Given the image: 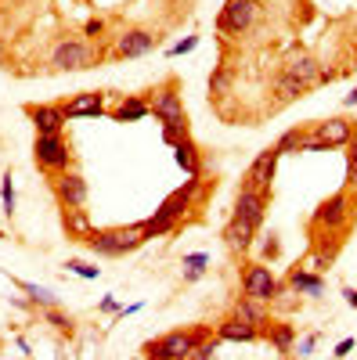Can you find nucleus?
I'll return each instance as SVG.
<instances>
[{"instance_id":"1","label":"nucleus","mask_w":357,"mask_h":360,"mask_svg":"<svg viewBox=\"0 0 357 360\" xmlns=\"http://www.w3.org/2000/svg\"><path fill=\"white\" fill-rule=\"evenodd\" d=\"M206 339H213V332L206 324H199V328H173V332H166L159 339H148L141 346V353H144V360H184Z\"/></svg>"},{"instance_id":"2","label":"nucleus","mask_w":357,"mask_h":360,"mask_svg":"<svg viewBox=\"0 0 357 360\" xmlns=\"http://www.w3.org/2000/svg\"><path fill=\"white\" fill-rule=\"evenodd\" d=\"M83 245L98 256L115 259V256H127V252L141 249L144 234H141V224H134V227H91L83 234Z\"/></svg>"},{"instance_id":"3","label":"nucleus","mask_w":357,"mask_h":360,"mask_svg":"<svg viewBox=\"0 0 357 360\" xmlns=\"http://www.w3.org/2000/svg\"><path fill=\"white\" fill-rule=\"evenodd\" d=\"M101 47H94L91 40H76V37H65L51 47V69L58 72H80V69H94L101 62Z\"/></svg>"},{"instance_id":"4","label":"nucleus","mask_w":357,"mask_h":360,"mask_svg":"<svg viewBox=\"0 0 357 360\" xmlns=\"http://www.w3.org/2000/svg\"><path fill=\"white\" fill-rule=\"evenodd\" d=\"M148 108L159 119L163 127H188V115H184V98H181V83L173 76L163 79L156 90H148Z\"/></svg>"},{"instance_id":"5","label":"nucleus","mask_w":357,"mask_h":360,"mask_svg":"<svg viewBox=\"0 0 357 360\" xmlns=\"http://www.w3.org/2000/svg\"><path fill=\"white\" fill-rule=\"evenodd\" d=\"M343 144H353V123L346 115H332L325 123H314L303 152H332V148H343Z\"/></svg>"},{"instance_id":"6","label":"nucleus","mask_w":357,"mask_h":360,"mask_svg":"<svg viewBox=\"0 0 357 360\" xmlns=\"http://www.w3.org/2000/svg\"><path fill=\"white\" fill-rule=\"evenodd\" d=\"M282 288H285V281H278L267 263H249L242 270V295L256 299V303H275Z\"/></svg>"},{"instance_id":"7","label":"nucleus","mask_w":357,"mask_h":360,"mask_svg":"<svg viewBox=\"0 0 357 360\" xmlns=\"http://www.w3.org/2000/svg\"><path fill=\"white\" fill-rule=\"evenodd\" d=\"M33 159L40 169L47 173H69V162H73V148L62 134H54V137H37L33 141Z\"/></svg>"},{"instance_id":"8","label":"nucleus","mask_w":357,"mask_h":360,"mask_svg":"<svg viewBox=\"0 0 357 360\" xmlns=\"http://www.w3.org/2000/svg\"><path fill=\"white\" fill-rule=\"evenodd\" d=\"M278 159H282L278 144L263 148V152H260V155L253 159V166L246 169V176H242V188H253V191H271V180H275Z\"/></svg>"},{"instance_id":"9","label":"nucleus","mask_w":357,"mask_h":360,"mask_svg":"<svg viewBox=\"0 0 357 360\" xmlns=\"http://www.w3.org/2000/svg\"><path fill=\"white\" fill-rule=\"evenodd\" d=\"M256 8H260V0H224L217 29L220 33H246L256 18Z\"/></svg>"},{"instance_id":"10","label":"nucleus","mask_w":357,"mask_h":360,"mask_svg":"<svg viewBox=\"0 0 357 360\" xmlns=\"http://www.w3.org/2000/svg\"><path fill=\"white\" fill-rule=\"evenodd\" d=\"M156 44H159V33H152V29H127V33L115 40V47L108 51V58L112 62H127V58L148 54Z\"/></svg>"},{"instance_id":"11","label":"nucleus","mask_w":357,"mask_h":360,"mask_svg":"<svg viewBox=\"0 0 357 360\" xmlns=\"http://www.w3.org/2000/svg\"><path fill=\"white\" fill-rule=\"evenodd\" d=\"M87 195H91V188H87V180L80 173H58L54 176V198L62 209H83L87 205Z\"/></svg>"},{"instance_id":"12","label":"nucleus","mask_w":357,"mask_h":360,"mask_svg":"<svg viewBox=\"0 0 357 360\" xmlns=\"http://www.w3.org/2000/svg\"><path fill=\"white\" fill-rule=\"evenodd\" d=\"M29 119H33V127H37V137H54V134H62L65 130V108H62V101L58 105H25L22 108Z\"/></svg>"},{"instance_id":"13","label":"nucleus","mask_w":357,"mask_h":360,"mask_svg":"<svg viewBox=\"0 0 357 360\" xmlns=\"http://www.w3.org/2000/svg\"><path fill=\"white\" fill-rule=\"evenodd\" d=\"M267 202H271V191H253V188H242V191H238V198H234V213H231V217L246 220V224H253V227L260 231L263 213H267Z\"/></svg>"},{"instance_id":"14","label":"nucleus","mask_w":357,"mask_h":360,"mask_svg":"<svg viewBox=\"0 0 357 360\" xmlns=\"http://www.w3.org/2000/svg\"><path fill=\"white\" fill-rule=\"evenodd\" d=\"M314 224L318 227H329V231H343L350 224V202L346 195H332V198H325L318 209H314Z\"/></svg>"},{"instance_id":"15","label":"nucleus","mask_w":357,"mask_h":360,"mask_svg":"<svg viewBox=\"0 0 357 360\" xmlns=\"http://www.w3.org/2000/svg\"><path fill=\"white\" fill-rule=\"evenodd\" d=\"M62 108H65V119H98V115L108 112L105 108V90H83V94L62 101Z\"/></svg>"},{"instance_id":"16","label":"nucleus","mask_w":357,"mask_h":360,"mask_svg":"<svg viewBox=\"0 0 357 360\" xmlns=\"http://www.w3.org/2000/svg\"><path fill=\"white\" fill-rule=\"evenodd\" d=\"M195 195H199V176H192L188 180V184L184 188H177L159 209H156V213H163V217H170L173 224H181V217L188 213V209L195 205Z\"/></svg>"},{"instance_id":"17","label":"nucleus","mask_w":357,"mask_h":360,"mask_svg":"<svg viewBox=\"0 0 357 360\" xmlns=\"http://www.w3.org/2000/svg\"><path fill=\"white\" fill-rule=\"evenodd\" d=\"M231 317H238L242 324L256 328V332H263V328L271 324V314H267V303H256V299H249V295L234 299V307H231Z\"/></svg>"},{"instance_id":"18","label":"nucleus","mask_w":357,"mask_h":360,"mask_svg":"<svg viewBox=\"0 0 357 360\" xmlns=\"http://www.w3.org/2000/svg\"><path fill=\"white\" fill-rule=\"evenodd\" d=\"M285 285L296 292V295H321L325 292V278L318 274V270H307V266H292Z\"/></svg>"},{"instance_id":"19","label":"nucleus","mask_w":357,"mask_h":360,"mask_svg":"<svg viewBox=\"0 0 357 360\" xmlns=\"http://www.w3.org/2000/svg\"><path fill=\"white\" fill-rule=\"evenodd\" d=\"M253 238H256V227H253V224L238 220V217L227 220V227H224V242H227L231 252H249V249H253Z\"/></svg>"},{"instance_id":"20","label":"nucleus","mask_w":357,"mask_h":360,"mask_svg":"<svg viewBox=\"0 0 357 360\" xmlns=\"http://www.w3.org/2000/svg\"><path fill=\"white\" fill-rule=\"evenodd\" d=\"M285 76H292V79H300V83H307L311 90L321 83V65L314 62L311 54H292L289 58V65H285Z\"/></svg>"},{"instance_id":"21","label":"nucleus","mask_w":357,"mask_h":360,"mask_svg":"<svg viewBox=\"0 0 357 360\" xmlns=\"http://www.w3.org/2000/svg\"><path fill=\"white\" fill-rule=\"evenodd\" d=\"M108 115L115 123H137V119L152 115V108H148V98H141V94H123V101L115 108H108Z\"/></svg>"},{"instance_id":"22","label":"nucleus","mask_w":357,"mask_h":360,"mask_svg":"<svg viewBox=\"0 0 357 360\" xmlns=\"http://www.w3.org/2000/svg\"><path fill=\"white\" fill-rule=\"evenodd\" d=\"M260 339H267L278 353H292V346H296V324H289V321H275L271 317V324L260 332Z\"/></svg>"},{"instance_id":"23","label":"nucleus","mask_w":357,"mask_h":360,"mask_svg":"<svg viewBox=\"0 0 357 360\" xmlns=\"http://www.w3.org/2000/svg\"><path fill=\"white\" fill-rule=\"evenodd\" d=\"M217 339L220 342H256L260 332H256V328H249V324H242L238 317H227V321L217 324Z\"/></svg>"},{"instance_id":"24","label":"nucleus","mask_w":357,"mask_h":360,"mask_svg":"<svg viewBox=\"0 0 357 360\" xmlns=\"http://www.w3.org/2000/svg\"><path fill=\"white\" fill-rule=\"evenodd\" d=\"M173 152H177V162H181V169H184L188 176H199V173H202V159H199V148H195L192 137L177 141V144H173Z\"/></svg>"},{"instance_id":"25","label":"nucleus","mask_w":357,"mask_h":360,"mask_svg":"<svg viewBox=\"0 0 357 360\" xmlns=\"http://www.w3.org/2000/svg\"><path fill=\"white\" fill-rule=\"evenodd\" d=\"M307 127H292V130H285L275 144H278V152L282 155H296V152H303V144H307Z\"/></svg>"},{"instance_id":"26","label":"nucleus","mask_w":357,"mask_h":360,"mask_svg":"<svg viewBox=\"0 0 357 360\" xmlns=\"http://www.w3.org/2000/svg\"><path fill=\"white\" fill-rule=\"evenodd\" d=\"M206 266H210V256H206V252H192V256L181 259V274H184V281H199L206 274Z\"/></svg>"},{"instance_id":"27","label":"nucleus","mask_w":357,"mask_h":360,"mask_svg":"<svg viewBox=\"0 0 357 360\" xmlns=\"http://www.w3.org/2000/svg\"><path fill=\"white\" fill-rule=\"evenodd\" d=\"M44 321L54 328L58 335H73V332H76V321H73L69 314H62L58 307H44Z\"/></svg>"},{"instance_id":"28","label":"nucleus","mask_w":357,"mask_h":360,"mask_svg":"<svg viewBox=\"0 0 357 360\" xmlns=\"http://www.w3.org/2000/svg\"><path fill=\"white\" fill-rule=\"evenodd\" d=\"M278 94H282L285 101H296V98H303V94H311V86L282 72V76H278Z\"/></svg>"},{"instance_id":"29","label":"nucleus","mask_w":357,"mask_h":360,"mask_svg":"<svg viewBox=\"0 0 357 360\" xmlns=\"http://www.w3.org/2000/svg\"><path fill=\"white\" fill-rule=\"evenodd\" d=\"M65 231L83 242V234L91 231V224H87V217H83V209H65Z\"/></svg>"},{"instance_id":"30","label":"nucleus","mask_w":357,"mask_h":360,"mask_svg":"<svg viewBox=\"0 0 357 360\" xmlns=\"http://www.w3.org/2000/svg\"><path fill=\"white\" fill-rule=\"evenodd\" d=\"M18 288L22 292H29V299L33 303H40V307H58V299L47 292V288H40V285H29V281H18Z\"/></svg>"},{"instance_id":"31","label":"nucleus","mask_w":357,"mask_h":360,"mask_svg":"<svg viewBox=\"0 0 357 360\" xmlns=\"http://www.w3.org/2000/svg\"><path fill=\"white\" fill-rule=\"evenodd\" d=\"M65 266H69V274H80V278H87V281H94V278L101 274V266H91V263H83V259H69Z\"/></svg>"},{"instance_id":"32","label":"nucleus","mask_w":357,"mask_h":360,"mask_svg":"<svg viewBox=\"0 0 357 360\" xmlns=\"http://www.w3.org/2000/svg\"><path fill=\"white\" fill-rule=\"evenodd\" d=\"M0 198H4V213L15 217V184H11V169L4 173V184H0Z\"/></svg>"},{"instance_id":"33","label":"nucleus","mask_w":357,"mask_h":360,"mask_svg":"<svg viewBox=\"0 0 357 360\" xmlns=\"http://www.w3.org/2000/svg\"><path fill=\"white\" fill-rule=\"evenodd\" d=\"M227 79H231V76H227V69H224V65H217V72L210 76V94H224Z\"/></svg>"},{"instance_id":"34","label":"nucleus","mask_w":357,"mask_h":360,"mask_svg":"<svg viewBox=\"0 0 357 360\" xmlns=\"http://www.w3.org/2000/svg\"><path fill=\"white\" fill-rule=\"evenodd\" d=\"M83 37L91 40V44H94V40H101V37H105V22H101V18H91V22L83 25Z\"/></svg>"},{"instance_id":"35","label":"nucleus","mask_w":357,"mask_h":360,"mask_svg":"<svg viewBox=\"0 0 357 360\" xmlns=\"http://www.w3.org/2000/svg\"><path fill=\"white\" fill-rule=\"evenodd\" d=\"M195 47H199V37H188V40H181V44H173L166 54H170V58H181V54H188V51H195Z\"/></svg>"},{"instance_id":"36","label":"nucleus","mask_w":357,"mask_h":360,"mask_svg":"<svg viewBox=\"0 0 357 360\" xmlns=\"http://www.w3.org/2000/svg\"><path fill=\"white\" fill-rule=\"evenodd\" d=\"M282 256V242H278V234H271L263 242V259H278Z\"/></svg>"},{"instance_id":"37","label":"nucleus","mask_w":357,"mask_h":360,"mask_svg":"<svg viewBox=\"0 0 357 360\" xmlns=\"http://www.w3.org/2000/svg\"><path fill=\"white\" fill-rule=\"evenodd\" d=\"M318 339H321L318 332H314V335H307V339H300V356H311V349L318 346Z\"/></svg>"},{"instance_id":"38","label":"nucleus","mask_w":357,"mask_h":360,"mask_svg":"<svg viewBox=\"0 0 357 360\" xmlns=\"http://www.w3.org/2000/svg\"><path fill=\"white\" fill-rule=\"evenodd\" d=\"M98 310H101V314H115V317H119V310H123V307H119L115 299L108 295V299H101V307H98Z\"/></svg>"},{"instance_id":"39","label":"nucleus","mask_w":357,"mask_h":360,"mask_svg":"<svg viewBox=\"0 0 357 360\" xmlns=\"http://www.w3.org/2000/svg\"><path fill=\"white\" fill-rule=\"evenodd\" d=\"M353 346H357V339H343V342L336 346V353H332V356H339V360H343V356H346V353H350Z\"/></svg>"},{"instance_id":"40","label":"nucleus","mask_w":357,"mask_h":360,"mask_svg":"<svg viewBox=\"0 0 357 360\" xmlns=\"http://www.w3.org/2000/svg\"><path fill=\"white\" fill-rule=\"evenodd\" d=\"M343 295H346V303H350V307H357V288H350V285H346V288H343Z\"/></svg>"},{"instance_id":"41","label":"nucleus","mask_w":357,"mask_h":360,"mask_svg":"<svg viewBox=\"0 0 357 360\" xmlns=\"http://www.w3.org/2000/svg\"><path fill=\"white\" fill-rule=\"evenodd\" d=\"M343 105H346V108H350V105H357V86H353V90H350V94L343 98Z\"/></svg>"}]
</instances>
